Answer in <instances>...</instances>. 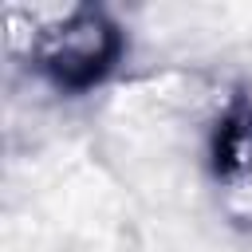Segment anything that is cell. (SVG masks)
Masks as SVG:
<instances>
[{"label":"cell","mask_w":252,"mask_h":252,"mask_svg":"<svg viewBox=\"0 0 252 252\" xmlns=\"http://www.w3.org/2000/svg\"><path fill=\"white\" fill-rule=\"evenodd\" d=\"M122 51H126L122 28L106 8H94V4H79L55 16L39 32H32V43H28L32 67L55 91H67V94H83L98 87L118 67Z\"/></svg>","instance_id":"6da1fadb"}]
</instances>
